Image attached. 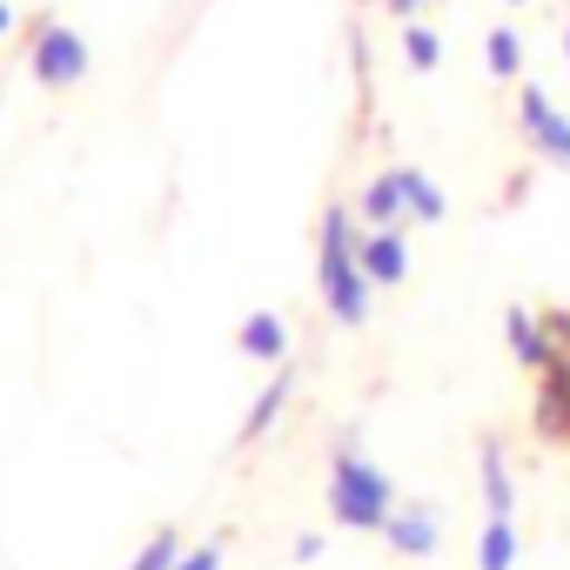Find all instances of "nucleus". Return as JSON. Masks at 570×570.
<instances>
[{"label": "nucleus", "mask_w": 570, "mask_h": 570, "mask_svg": "<svg viewBox=\"0 0 570 570\" xmlns=\"http://www.w3.org/2000/svg\"><path fill=\"white\" fill-rule=\"evenodd\" d=\"M476 483H483V510H490V517H503V523H517V476H510V463H503V443H497V436H483V443H476Z\"/></svg>", "instance_id": "obj_8"}, {"label": "nucleus", "mask_w": 570, "mask_h": 570, "mask_svg": "<svg viewBox=\"0 0 570 570\" xmlns=\"http://www.w3.org/2000/svg\"><path fill=\"white\" fill-rule=\"evenodd\" d=\"M0 35H14V8H8V0H0Z\"/></svg>", "instance_id": "obj_21"}, {"label": "nucleus", "mask_w": 570, "mask_h": 570, "mask_svg": "<svg viewBox=\"0 0 570 570\" xmlns=\"http://www.w3.org/2000/svg\"><path fill=\"white\" fill-rule=\"evenodd\" d=\"M550 323V363L537 370V430L543 443H570V316H543Z\"/></svg>", "instance_id": "obj_3"}, {"label": "nucleus", "mask_w": 570, "mask_h": 570, "mask_svg": "<svg viewBox=\"0 0 570 570\" xmlns=\"http://www.w3.org/2000/svg\"><path fill=\"white\" fill-rule=\"evenodd\" d=\"M563 61H570V14H563Z\"/></svg>", "instance_id": "obj_22"}, {"label": "nucleus", "mask_w": 570, "mask_h": 570, "mask_svg": "<svg viewBox=\"0 0 570 570\" xmlns=\"http://www.w3.org/2000/svg\"><path fill=\"white\" fill-rule=\"evenodd\" d=\"M356 215H363V228H403L410 222V208H403V181H396V168H383L370 188H363V202H356Z\"/></svg>", "instance_id": "obj_13"}, {"label": "nucleus", "mask_w": 570, "mask_h": 570, "mask_svg": "<svg viewBox=\"0 0 570 570\" xmlns=\"http://www.w3.org/2000/svg\"><path fill=\"white\" fill-rule=\"evenodd\" d=\"M28 75L41 81V88H81L88 81V41L75 35V28H61V21H41L35 35H28Z\"/></svg>", "instance_id": "obj_4"}, {"label": "nucleus", "mask_w": 570, "mask_h": 570, "mask_svg": "<svg viewBox=\"0 0 570 570\" xmlns=\"http://www.w3.org/2000/svg\"><path fill=\"white\" fill-rule=\"evenodd\" d=\"M296 557H303V563H316V557H323V537H316V530H309V537H296Z\"/></svg>", "instance_id": "obj_20"}, {"label": "nucleus", "mask_w": 570, "mask_h": 570, "mask_svg": "<svg viewBox=\"0 0 570 570\" xmlns=\"http://www.w3.org/2000/svg\"><path fill=\"white\" fill-rule=\"evenodd\" d=\"M330 517H336L343 530H376V537H383V523L396 517V483L363 456L356 436H343L336 456H330Z\"/></svg>", "instance_id": "obj_2"}, {"label": "nucleus", "mask_w": 570, "mask_h": 570, "mask_svg": "<svg viewBox=\"0 0 570 570\" xmlns=\"http://www.w3.org/2000/svg\"><path fill=\"white\" fill-rule=\"evenodd\" d=\"M175 570H222V543H195V550H181Z\"/></svg>", "instance_id": "obj_18"}, {"label": "nucleus", "mask_w": 570, "mask_h": 570, "mask_svg": "<svg viewBox=\"0 0 570 570\" xmlns=\"http://www.w3.org/2000/svg\"><path fill=\"white\" fill-rule=\"evenodd\" d=\"M517 557H523V537H517V523H503V517H483V530H476V570H517Z\"/></svg>", "instance_id": "obj_14"}, {"label": "nucleus", "mask_w": 570, "mask_h": 570, "mask_svg": "<svg viewBox=\"0 0 570 570\" xmlns=\"http://www.w3.org/2000/svg\"><path fill=\"white\" fill-rule=\"evenodd\" d=\"M517 128H523V141L537 148V161L570 168V115H563L537 81H523V88H517Z\"/></svg>", "instance_id": "obj_5"}, {"label": "nucleus", "mask_w": 570, "mask_h": 570, "mask_svg": "<svg viewBox=\"0 0 570 570\" xmlns=\"http://www.w3.org/2000/svg\"><path fill=\"white\" fill-rule=\"evenodd\" d=\"M483 68H490L497 81H517V75H523V35H517V28H490V35H483Z\"/></svg>", "instance_id": "obj_16"}, {"label": "nucleus", "mask_w": 570, "mask_h": 570, "mask_svg": "<svg viewBox=\"0 0 570 570\" xmlns=\"http://www.w3.org/2000/svg\"><path fill=\"white\" fill-rule=\"evenodd\" d=\"M383 543H390V550H403V557H436L443 523H436V510H430V503H396V517L383 523Z\"/></svg>", "instance_id": "obj_7"}, {"label": "nucleus", "mask_w": 570, "mask_h": 570, "mask_svg": "<svg viewBox=\"0 0 570 570\" xmlns=\"http://www.w3.org/2000/svg\"><path fill=\"white\" fill-rule=\"evenodd\" d=\"M175 563H181V537H175V530H155V537L121 563V570H175Z\"/></svg>", "instance_id": "obj_17"}, {"label": "nucleus", "mask_w": 570, "mask_h": 570, "mask_svg": "<svg viewBox=\"0 0 570 570\" xmlns=\"http://www.w3.org/2000/svg\"><path fill=\"white\" fill-rule=\"evenodd\" d=\"M403 68L410 75H436L443 68V35L423 21H403Z\"/></svg>", "instance_id": "obj_15"}, {"label": "nucleus", "mask_w": 570, "mask_h": 570, "mask_svg": "<svg viewBox=\"0 0 570 570\" xmlns=\"http://www.w3.org/2000/svg\"><path fill=\"white\" fill-rule=\"evenodd\" d=\"M363 228L350 215V202H330L323 222H316V296L330 309V323L343 330H363L370 323V296H376V282L363 275Z\"/></svg>", "instance_id": "obj_1"}, {"label": "nucleus", "mask_w": 570, "mask_h": 570, "mask_svg": "<svg viewBox=\"0 0 570 570\" xmlns=\"http://www.w3.org/2000/svg\"><path fill=\"white\" fill-rule=\"evenodd\" d=\"M503 343H510V356H517L530 376L550 363V323H543L537 309H517V303H510V309H503Z\"/></svg>", "instance_id": "obj_10"}, {"label": "nucleus", "mask_w": 570, "mask_h": 570, "mask_svg": "<svg viewBox=\"0 0 570 570\" xmlns=\"http://www.w3.org/2000/svg\"><path fill=\"white\" fill-rule=\"evenodd\" d=\"M396 181H403V208H410V222H423V228H436V222L450 215V195H443V181H436L430 168H416V161H403V168H396Z\"/></svg>", "instance_id": "obj_11"}, {"label": "nucleus", "mask_w": 570, "mask_h": 570, "mask_svg": "<svg viewBox=\"0 0 570 570\" xmlns=\"http://www.w3.org/2000/svg\"><path fill=\"white\" fill-rule=\"evenodd\" d=\"M296 403V370L289 363H275V376L262 383V396L248 403V416H242V443H262L275 423H282V410Z\"/></svg>", "instance_id": "obj_9"}, {"label": "nucleus", "mask_w": 570, "mask_h": 570, "mask_svg": "<svg viewBox=\"0 0 570 570\" xmlns=\"http://www.w3.org/2000/svg\"><path fill=\"white\" fill-rule=\"evenodd\" d=\"M503 8H530V0H503Z\"/></svg>", "instance_id": "obj_23"}, {"label": "nucleus", "mask_w": 570, "mask_h": 570, "mask_svg": "<svg viewBox=\"0 0 570 570\" xmlns=\"http://www.w3.org/2000/svg\"><path fill=\"white\" fill-rule=\"evenodd\" d=\"M383 8H390V14H396V21H416V14H423V8H430V0H383Z\"/></svg>", "instance_id": "obj_19"}, {"label": "nucleus", "mask_w": 570, "mask_h": 570, "mask_svg": "<svg viewBox=\"0 0 570 570\" xmlns=\"http://www.w3.org/2000/svg\"><path fill=\"white\" fill-rule=\"evenodd\" d=\"M363 275L376 282V289H403L410 275V235L403 228H363Z\"/></svg>", "instance_id": "obj_6"}, {"label": "nucleus", "mask_w": 570, "mask_h": 570, "mask_svg": "<svg viewBox=\"0 0 570 570\" xmlns=\"http://www.w3.org/2000/svg\"><path fill=\"white\" fill-rule=\"evenodd\" d=\"M242 356L248 363H289V323H282L275 309H255L248 323H242Z\"/></svg>", "instance_id": "obj_12"}]
</instances>
